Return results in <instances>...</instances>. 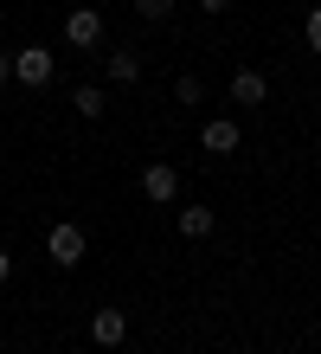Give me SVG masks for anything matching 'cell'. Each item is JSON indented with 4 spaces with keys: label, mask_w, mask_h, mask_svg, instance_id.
Instances as JSON below:
<instances>
[{
    "label": "cell",
    "mask_w": 321,
    "mask_h": 354,
    "mask_svg": "<svg viewBox=\"0 0 321 354\" xmlns=\"http://www.w3.org/2000/svg\"><path fill=\"white\" fill-rule=\"evenodd\" d=\"M52 71H58V58H52L46 46H19V52H13V84L46 91V84H52Z\"/></svg>",
    "instance_id": "1"
},
{
    "label": "cell",
    "mask_w": 321,
    "mask_h": 354,
    "mask_svg": "<svg viewBox=\"0 0 321 354\" xmlns=\"http://www.w3.org/2000/svg\"><path fill=\"white\" fill-rule=\"evenodd\" d=\"M84 252H90V239H84V225H71V219H64V225H52V232H46V258H52L58 270L84 264Z\"/></svg>",
    "instance_id": "2"
},
{
    "label": "cell",
    "mask_w": 321,
    "mask_h": 354,
    "mask_svg": "<svg viewBox=\"0 0 321 354\" xmlns=\"http://www.w3.org/2000/svg\"><path fill=\"white\" fill-rule=\"evenodd\" d=\"M64 39H71L77 52L103 46V13H97V7H71V13H64Z\"/></svg>",
    "instance_id": "3"
},
{
    "label": "cell",
    "mask_w": 321,
    "mask_h": 354,
    "mask_svg": "<svg viewBox=\"0 0 321 354\" xmlns=\"http://www.w3.org/2000/svg\"><path fill=\"white\" fill-rule=\"evenodd\" d=\"M142 194L155 200V206H174V194H180V174L167 168V161H148V168H142Z\"/></svg>",
    "instance_id": "4"
},
{
    "label": "cell",
    "mask_w": 321,
    "mask_h": 354,
    "mask_svg": "<svg viewBox=\"0 0 321 354\" xmlns=\"http://www.w3.org/2000/svg\"><path fill=\"white\" fill-rule=\"evenodd\" d=\"M90 342L97 348H122L128 342V316L122 309H90Z\"/></svg>",
    "instance_id": "5"
},
{
    "label": "cell",
    "mask_w": 321,
    "mask_h": 354,
    "mask_svg": "<svg viewBox=\"0 0 321 354\" xmlns=\"http://www.w3.org/2000/svg\"><path fill=\"white\" fill-rule=\"evenodd\" d=\"M231 103H244V110H257V103H270V77L264 71H231Z\"/></svg>",
    "instance_id": "6"
},
{
    "label": "cell",
    "mask_w": 321,
    "mask_h": 354,
    "mask_svg": "<svg viewBox=\"0 0 321 354\" xmlns=\"http://www.w3.org/2000/svg\"><path fill=\"white\" fill-rule=\"evenodd\" d=\"M200 149L206 155H231V149H238V122H231V116H212L206 129H200Z\"/></svg>",
    "instance_id": "7"
},
{
    "label": "cell",
    "mask_w": 321,
    "mask_h": 354,
    "mask_svg": "<svg viewBox=\"0 0 321 354\" xmlns=\"http://www.w3.org/2000/svg\"><path fill=\"white\" fill-rule=\"evenodd\" d=\"M174 225H180V239H212L219 213H212V206H180V213H174Z\"/></svg>",
    "instance_id": "8"
},
{
    "label": "cell",
    "mask_w": 321,
    "mask_h": 354,
    "mask_svg": "<svg viewBox=\"0 0 321 354\" xmlns=\"http://www.w3.org/2000/svg\"><path fill=\"white\" fill-rule=\"evenodd\" d=\"M71 110H77V116H84V122H97V116H103V110H110V97H103V91H97V84H77V91H71Z\"/></svg>",
    "instance_id": "9"
},
{
    "label": "cell",
    "mask_w": 321,
    "mask_h": 354,
    "mask_svg": "<svg viewBox=\"0 0 321 354\" xmlns=\"http://www.w3.org/2000/svg\"><path fill=\"white\" fill-rule=\"evenodd\" d=\"M110 77H116V84H142V58L128 52V46H116L110 52Z\"/></svg>",
    "instance_id": "10"
},
{
    "label": "cell",
    "mask_w": 321,
    "mask_h": 354,
    "mask_svg": "<svg viewBox=\"0 0 321 354\" xmlns=\"http://www.w3.org/2000/svg\"><path fill=\"white\" fill-rule=\"evenodd\" d=\"M174 97H180V103H206V84H200V77H180Z\"/></svg>",
    "instance_id": "11"
},
{
    "label": "cell",
    "mask_w": 321,
    "mask_h": 354,
    "mask_svg": "<svg viewBox=\"0 0 321 354\" xmlns=\"http://www.w3.org/2000/svg\"><path fill=\"white\" fill-rule=\"evenodd\" d=\"M135 13L142 19H167V13H174V0H135Z\"/></svg>",
    "instance_id": "12"
},
{
    "label": "cell",
    "mask_w": 321,
    "mask_h": 354,
    "mask_svg": "<svg viewBox=\"0 0 321 354\" xmlns=\"http://www.w3.org/2000/svg\"><path fill=\"white\" fill-rule=\"evenodd\" d=\"M302 39H309V52H321V7L302 19Z\"/></svg>",
    "instance_id": "13"
},
{
    "label": "cell",
    "mask_w": 321,
    "mask_h": 354,
    "mask_svg": "<svg viewBox=\"0 0 321 354\" xmlns=\"http://www.w3.org/2000/svg\"><path fill=\"white\" fill-rule=\"evenodd\" d=\"M193 7H200V13H225L231 0H193Z\"/></svg>",
    "instance_id": "14"
},
{
    "label": "cell",
    "mask_w": 321,
    "mask_h": 354,
    "mask_svg": "<svg viewBox=\"0 0 321 354\" xmlns=\"http://www.w3.org/2000/svg\"><path fill=\"white\" fill-rule=\"evenodd\" d=\"M0 84H13V52H0Z\"/></svg>",
    "instance_id": "15"
},
{
    "label": "cell",
    "mask_w": 321,
    "mask_h": 354,
    "mask_svg": "<svg viewBox=\"0 0 321 354\" xmlns=\"http://www.w3.org/2000/svg\"><path fill=\"white\" fill-rule=\"evenodd\" d=\"M13 277V252H0V283H7Z\"/></svg>",
    "instance_id": "16"
}]
</instances>
